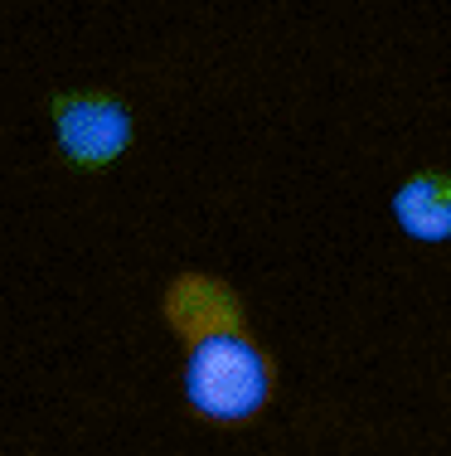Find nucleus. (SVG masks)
Masks as SVG:
<instances>
[{
	"instance_id": "nucleus-1",
	"label": "nucleus",
	"mask_w": 451,
	"mask_h": 456,
	"mask_svg": "<svg viewBox=\"0 0 451 456\" xmlns=\"http://www.w3.org/2000/svg\"><path fill=\"white\" fill-rule=\"evenodd\" d=\"M165 325L185 345V403L209 422H248L272 403V360L253 340L243 297L213 273H180L160 297Z\"/></svg>"
},
{
	"instance_id": "nucleus-2",
	"label": "nucleus",
	"mask_w": 451,
	"mask_h": 456,
	"mask_svg": "<svg viewBox=\"0 0 451 456\" xmlns=\"http://www.w3.org/2000/svg\"><path fill=\"white\" fill-rule=\"evenodd\" d=\"M49 122H53V146H59L63 166L83 170V175H98V170L117 166L132 151V136H136L132 107L102 88L53 93Z\"/></svg>"
},
{
	"instance_id": "nucleus-3",
	"label": "nucleus",
	"mask_w": 451,
	"mask_h": 456,
	"mask_svg": "<svg viewBox=\"0 0 451 456\" xmlns=\"http://www.w3.org/2000/svg\"><path fill=\"white\" fill-rule=\"evenodd\" d=\"M393 219L417 243H447L451 238V175L417 170L393 190Z\"/></svg>"
}]
</instances>
